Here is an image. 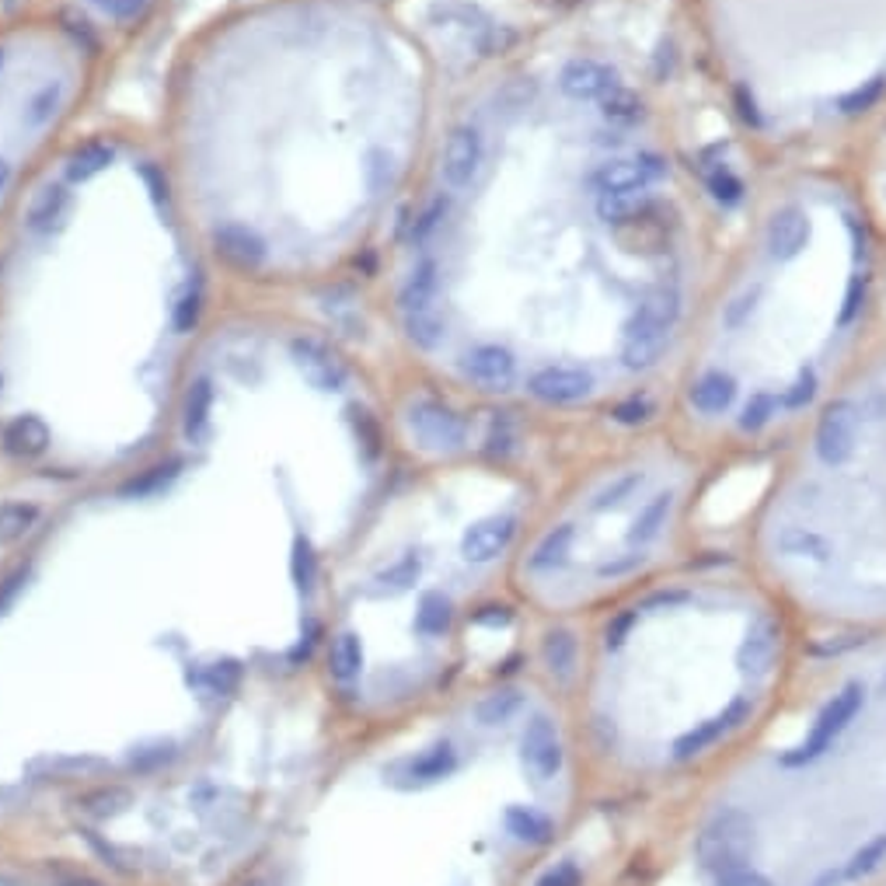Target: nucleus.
<instances>
[{
  "label": "nucleus",
  "mask_w": 886,
  "mask_h": 886,
  "mask_svg": "<svg viewBox=\"0 0 886 886\" xmlns=\"http://www.w3.org/2000/svg\"><path fill=\"white\" fill-rule=\"evenodd\" d=\"M116 71V56L46 0L0 14V238L102 116Z\"/></svg>",
  "instance_id": "9"
},
{
  "label": "nucleus",
  "mask_w": 886,
  "mask_h": 886,
  "mask_svg": "<svg viewBox=\"0 0 886 886\" xmlns=\"http://www.w3.org/2000/svg\"><path fill=\"white\" fill-rule=\"evenodd\" d=\"M129 792L119 789V785H102V789H92V792H84L81 795V806L84 813H92L98 816V821H108V816H119L129 810Z\"/></svg>",
  "instance_id": "13"
},
{
  "label": "nucleus",
  "mask_w": 886,
  "mask_h": 886,
  "mask_svg": "<svg viewBox=\"0 0 886 886\" xmlns=\"http://www.w3.org/2000/svg\"><path fill=\"white\" fill-rule=\"evenodd\" d=\"M632 886L886 879V632L810 646L740 755L650 816Z\"/></svg>",
  "instance_id": "5"
},
{
  "label": "nucleus",
  "mask_w": 886,
  "mask_h": 886,
  "mask_svg": "<svg viewBox=\"0 0 886 886\" xmlns=\"http://www.w3.org/2000/svg\"><path fill=\"white\" fill-rule=\"evenodd\" d=\"M29 576H32V566H29V562H21V566H14V569L4 576V580H0V614H8V611H11V604L18 601V593L25 590Z\"/></svg>",
  "instance_id": "15"
},
{
  "label": "nucleus",
  "mask_w": 886,
  "mask_h": 886,
  "mask_svg": "<svg viewBox=\"0 0 886 886\" xmlns=\"http://www.w3.org/2000/svg\"><path fill=\"white\" fill-rule=\"evenodd\" d=\"M764 165L677 0H538L443 84L360 312L485 426L642 423Z\"/></svg>",
  "instance_id": "1"
},
{
  "label": "nucleus",
  "mask_w": 886,
  "mask_h": 886,
  "mask_svg": "<svg viewBox=\"0 0 886 886\" xmlns=\"http://www.w3.org/2000/svg\"><path fill=\"white\" fill-rule=\"evenodd\" d=\"M92 32L123 66L168 18L171 0H46Z\"/></svg>",
  "instance_id": "10"
},
{
  "label": "nucleus",
  "mask_w": 886,
  "mask_h": 886,
  "mask_svg": "<svg viewBox=\"0 0 886 886\" xmlns=\"http://www.w3.org/2000/svg\"><path fill=\"white\" fill-rule=\"evenodd\" d=\"M883 325L886 238L848 154L768 161L660 415L719 475L768 464Z\"/></svg>",
  "instance_id": "3"
},
{
  "label": "nucleus",
  "mask_w": 886,
  "mask_h": 886,
  "mask_svg": "<svg viewBox=\"0 0 886 886\" xmlns=\"http://www.w3.org/2000/svg\"><path fill=\"white\" fill-rule=\"evenodd\" d=\"M291 580L297 590L312 593L315 583H318V556L307 538H297L294 541V551H291Z\"/></svg>",
  "instance_id": "14"
},
{
  "label": "nucleus",
  "mask_w": 886,
  "mask_h": 886,
  "mask_svg": "<svg viewBox=\"0 0 886 886\" xmlns=\"http://www.w3.org/2000/svg\"><path fill=\"white\" fill-rule=\"evenodd\" d=\"M876 886H886V879H883V883H876Z\"/></svg>",
  "instance_id": "19"
},
{
  "label": "nucleus",
  "mask_w": 886,
  "mask_h": 886,
  "mask_svg": "<svg viewBox=\"0 0 886 886\" xmlns=\"http://www.w3.org/2000/svg\"><path fill=\"white\" fill-rule=\"evenodd\" d=\"M810 639L740 556H698L580 625L559 692L583 813L650 816L734 761Z\"/></svg>",
  "instance_id": "4"
},
{
  "label": "nucleus",
  "mask_w": 886,
  "mask_h": 886,
  "mask_svg": "<svg viewBox=\"0 0 886 886\" xmlns=\"http://www.w3.org/2000/svg\"><path fill=\"white\" fill-rule=\"evenodd\" d=\"M381 4H398V0H381Z\"/></svg>",
  "instance_id": "18"
},
{
  "label": "nucleus",
  "mask_w": 886,
  "mask_h": 886,
  "mask_svg": "<svg viewBox=\"0 0 886 886\" xmlns=\"http://www.w3.org/2000/svg\"><path fill=\"white\" fill-rule=\"evenodd\" d=\"M363 663H367V653H363V639L357 632H339L331 639L328 646V674L336 677L339 684H352L360 681L363 674Z\"/></svg>",
  "instance_id": "11"
},
{
  "label": "nucleus",
  "mask_w": 886,
  "mask_h": 886,
  "mask_svg": "<svg viewBox=\"0 0 886 886\" xmlns=\"http://www.w3.org/2000/svg\"><path fill=\"white\" fill-rule=\"evenodd\" d=\"M719 478L663 415L580 440L509 556L524 604L556 629L583 625L692 562Z\"/></svg>",
  "instance_id": "7"
},
{
  "label": "nucleus",
  "mask_w": 886,
  "mask_h": 886,
  "mask_svg": "<svg viewBox=\"0 0 886 886\" xmlns=\"http://www.w3.org/2000/svg\"><path fill=\"white\" fill-rule=\"evenodd\" d=\"M21 4H25V0H0V14H8V11H14Z\"/></svg>",
  "instance_id": "17"
},
{
  "label": "nucleus",
  "mask_w": 886,
  "mask_h": 886,
  "mask_svg": "<svg viewBox=\"0 0 886 886\" xmlns=\"http://www.w3.org/2000/svg\"><path fill=\"white\" fill-rule=\"evenodd\" d=\"M39 524V506L25 499L0 503V545H14Z\"/></svg>",
  "instance_id": "12"
},
{
  "label": "nucleus",
  "mask_w": 886,
  "mask_h": 886,
  "mask_svg": "<svg viewBox=\"0 0 886 886\" xmlns=\"http://www.w3.org/2000/svg\"><path fill=\"white\" fill-rule=\"evenodd\" d=\"M443 74L402 4L228 0L175 42L147 123L224 307L367 283L423 171Z\"/></svg>",
  "instance_id": "2"
},
{
  "label": "nucleus",
  "mask_w": 886,
  "mask_h": 886,
  "mask_svg": "<svg viewBox=\"0 0 886 886\" xmlns=\"http://www.w3.org/2000/svg\"><path fill=\"white\" fill-rule=\"evenodd\" d=\"M737 556L810 646L886 632V325L768 457Z\"/></svg>",
  "instance_id": "6"
},
{
  "label": "nucleus",
  "mask_w": 886,
  "mask_h": 886,
  "mask_svg": "<svg viewBox=\"0 0 886 886\" xmlns=\"http://www.w3.org/2000/svg\"><path fill=\"white\" fill-rule=\"evenodd\" d=\"M255 886H259V883H255Z\"/></svg>",
  "instance_id": "20"
},
{
  "label": "nucleus",
  "mask_w": 886,
  "mask_h": 886,
  "mask_svg": "<svg viewBox=\"0 0 886 886\" xmlns=\"http://www.w3.org/2000/svg\"><path fill=\"white\" fill-rule=\"evenodd\" d=\"M56 886H105V883L95 876H84V873H71V876H60Z\"/></svg>",
  "instance_id": "16"
},
{
  "label": "nucleus",
  "mask_w": 886,
  "mask_h": 886,
  "mask_svg": "<svg viewBox=\"0 0 886 886\" xmlns=\"http://www.w3.org/2000/svg\"><path fill=\"white\" fill-rule=\"evenodd\" d=\"M677 11L764 161L848 154L886 119V0H677Z\"/></svg>",
  "instance_id": "8"
}]
</instances>
